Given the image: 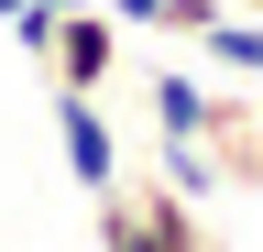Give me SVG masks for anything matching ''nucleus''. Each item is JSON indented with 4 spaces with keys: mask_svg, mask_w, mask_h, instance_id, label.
<instances>
[{
    "mask_svg": "<svg viewBox=\"0 0 263 252\" xmlns=\"http://www.w3.org/2000/svg\"><path fill=\"white\" fill-rule=\"evenodd\" d=\"M110 66H121V22H110V0H77V11H55L44 88H110Z\"/></svg>",
    "mask_w": 263,
    "mask_h": 252,
    "instance_id": "nucleus-2",
    "label": "nucleus"
},
{
    "mask_svg": "<svg viewBox=\"0 0 263 252\" xmlns=\"http://www.w3.org/2000/svg\"><path fill=\"white\" fill-rule=\"evenodd\" d=\"M230 11H263V0H230Z\"/></svg>",
    "mask_w": 263,
    "mask_h": 252,
    "instance_id": "nucleus-7",
    "label": "nucleus"
},
{
    "mask_svg": "<svg viewBox=\"0 0 263 252\" xmlns=\"http://www.w3.org/2000/svg\"><path fill=\"white\" fill-rule=\"evenodd\" d=\"M209 110H219V88H197L186 66L154 77V132H164V143H209Z\"/></svg>",
    "mask_w": 263,
    "mask_h": 252,
    "instance_id": "nucleus-4",
    "label": "nucleus"
},
{
    "mask_svg": "<svg viewBox=\"0 0 263 252\" xmlns=\"http://www.w3.org/2000/svg\"><path fill=\"white\" fill-rule=\"evenodd\" d=\"M99 252H219L197 230V198L186 186H99Z\"/></svg>",
    "mask_w": 263,
    "mask_h": 252,
    "instance_id": "nucleus-1",
    "label": "nucleus"
},
{
    "mask_svg": "<svg viewBox=\"0 0 263 252\" xmlns=\"http://www.w3.org/2000/svg\"><path fill=\"white\" fill-rule=\"evenodd\" d=\"M55 143H66V176L88 186H121V132L99 121V88H55Z\"/></svg>",
    "mask_w": 263,
    "mask_h": 252,
    "instance_id": "nucleus-3",
    "label": "nucleus"
},
{
    "mask_svg": "<svg viewBox=\"0 0 263 252\" xmlns=\"http://www.w3.org/2000/svg\"><path fill=\"white\" fill-rule=\"evenodd\" d=\"M197 55H209V66H230V77H263V22L209 11V22H197Z\"/></svg>",
    "mask_w": 263,
    "mask_h": 252,
    "instance_id": "nucleus-5",
    "label": "nucleus"
},
{
    "mask_svg": "<svg viewBox=\"0 0 263 252\" xmlns=\"http://www.w3.org/2000/svg\"><path fill=\"white\" fill-rule=\"evenodd\" d=\"M209 11H230V0H164V22H154V33H186V44H197V22H209Z\"/></svg>",
    "mask_w": 263,
    "mask_h": 252,
    "instance_id": "nucleus-6",
    "label": "nucleus"
}]
</instances>
